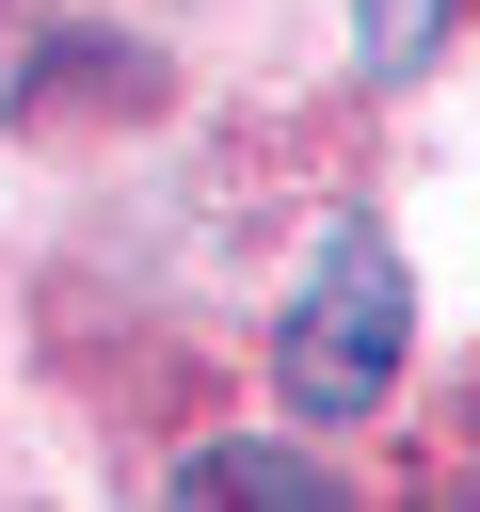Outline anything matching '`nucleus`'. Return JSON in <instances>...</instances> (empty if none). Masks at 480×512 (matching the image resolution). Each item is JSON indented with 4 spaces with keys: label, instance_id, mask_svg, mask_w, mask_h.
<instances>
[{
    "label": "nucleus",
    "instance_id": "nucleus-1",
    "mask_svg": "<svg viewBox=\"0 0 480 512\" xmlns=\"http://www.w3.org/2000/svg\"><path fill=\"white\" fill-rule=\"evenodd\" d=\"M400 320H416V288H400V256H384V224H320V256H304V288H288V320H272V400L320 432V416H368L384 384H400Z\"/></svg>",
    "mask_w": 480,
    "mask_h": 512
},
{
    "label": "nucleus",
    "instance_id": "nucleus-2",
    "mask_svg": "<svg viewBox=\"0 0 480 512\" xmlns=\"http://www.w3.org/2000/svg\"><path fill=\"white\" fill-rule=\"evenodd\" d=\"M176 496H256V512H320V496H336V464H320V448H256V432H224V448H192V464H176Z\"/></svg>",
    "mask_w": 480,
    "mask_h": 512
},
{
    "label": "nucleus",
    "instance_id": "nucleus-3",
    "mask_svg": "<svg viewBox=\"0 0 480 512\" xmlns=\"http://www.w3.org/2000/svg\"><path fill=\"white\" fill-rule=\"evenodd\" d=\"M352 48H368V80H416L448 48V0H352Z\"/></svg>",
    "mask_w": 480,
    "mask_h": 512
}]
</instances>
